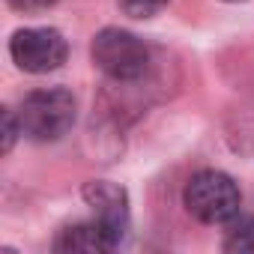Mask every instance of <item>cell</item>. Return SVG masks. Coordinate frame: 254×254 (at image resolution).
Listing matches in <instances>:
<instances>
[{
    "instance_id": "cell-5",
    "label": "cell",
    "mask_w": 254,
    "mask_h": 254,
    "mask_svg": "<svg viewBox=\"0 0 254 254\" xmlns=\"http://www.w3.org/2000/svg\"><path fill=\"white\" fill-rule=\"evenodd\" d=\"M87 206L93 209L96 221L108 230L114 248H120L129 236V227H132V212H129V194H126L123 186L117 183H108V180H90L84 183L81 189Z\"/></svg>"
},
{
    "instance_id": "cell-3",
    "label": "cell",
    "mask_w": 254,
    "mask_h": 254,
    "mask_svg": "<svg viewBox=\"0 0 254 254\" xmlns=\"http://www.w3.org/2000/svg\"><path fill=\"white\" fill-rule=\"evenodd\" d=\"M183 206L200 224H227L239 215L242 191L224 171H197L183 189Z\"/></svg>"
},
{
    "instance_id": "cell-10",
    "label": "cell",
    "mask_w": 254,
    "mask_h": 254,
    "mask_svg": "<svg viewBox=\"0 0 254 254\" xmlns=\"http://www.w3.org/2000/svg\"><path fill=\"white\" fill-rule=\"evenodd\" d=\"M6 3L15 12H45V9H51L57 3V0H6Z\"/></svg>"
},
{
    "instance_id": "cell-4",
    "label": "cell",
    "mask_w": 254,
    "mask_h": 254,
    "mask_svg": "<svg viewBox=\"0 0 254 254\" xmlns=\"http://www.w3.org/2000/svg\"><path fill=\"white\" fill-rule=\"evenodd\" d=\"M9 54L15 66L27 75H48L60 69L69 57V42L54 27H24L9 39Z\"/></svg>"
},
{
    "instance_id": "cell-11",
    "label": "cell",
    "mask_w": 254,
    "mask_h": 254,
    "mask_svg": "<svg viewBox=\"0 0 254 254\" xmlns=\"http://www.w3.org/2000/svg\"><path fill=\"white\" fill-rule=\"evenodd\" d=\"M224 3H242V0H224Z\"/></svg>"
},
{
    "instance_id": "cell-8",
    "label": "cell",
    "mask_w": 254,
    "mask_h": 254,
    "mask_svg": "<svg viewBox=\"0 0 254 254\" xmlns=\"http://www.w3.org/2000/svg\"><path fill=\"white\" fill-rule=\"evenodd\" d=\"M117 6L123 9V15L144 21V18L159 15V12L168 6V0H117Z\"/></svg>"
},
{
    "instance_id": "cell-2",
    "label": "cell",
    "mask_w": 254,
    "mask_h": 254,
    "mask_svg": "<svg viewBox=\"0 0 254 254\" xmlns=\"http://www.w3.org/2000/svg\"><path fill=\"white\" fill-rule=\"evenodd\" d=\"M75 114H78V102L66 87L33 90L21 99V108H18L21 129L36 144L60 141L75 126Z\"/></svg>"
},
{
    "instance_id": "cell-9",
    "label": "cell",
    "mask_w": 254,
    "mask_h": 254,
    "mask_svg": "<svg viewBox=\"0 0 254 254\" xmlns=\"http://www.w3.org/2000/svg\"><path fill=\"white\" fill-rule=\"evenodd\" d=\"M18 135H24L21 129V120H18V111L12 108H3V153H9L18 141Z\"/></svg>"
},
{
    "instance_id": "cell-1",
    "label": "cell",
    "mask_w": 254,
    "mask_h": 254,
    "mask_svg": "<svg viewBox=\"0 0 254 254\" xmlns=\"http://www.w3.org/2000/svg\"><path fill=\"white\" fill-rule=\"evenodd\" d=\"M93 66L114 84H141L153 72V48L129 30L105 27L90 45Z\"/></svg>"
},
{
    "instance_id": "cell-7",
    "label": "cell",
    "mask_w": 254,
    "mask_h": 254,
    "mask_svg": "<svg viewBox=\"0 0 254 254\" xmlns=\"http://www.w3.org/2000/svg\"><path fill=\"white\" fill-rule=\"evenodd\" d=\"M224 251H254V218L251 215H236L227 221L224 230Z\"/></svg>"
},
{
    "instance_id": "cell-6",
    "label": "cell",
    "mask_w": 254,
    "mask_h": 254,
    "mask_svg": "<svg viewBox=\"0 0 254 254\" xmlns=\"http://www.w3.org/2000/svg\"><path fill=\"white\" fill-rule=\"evenodd\" d=\"M54 251H60V254H75V251L99 254V251H114V242H111L108 230L93 218V221H78V224L63 227L54 236Z\"/></svg>"
}]
</instances>
